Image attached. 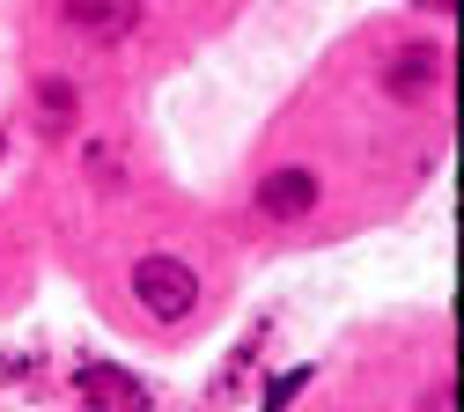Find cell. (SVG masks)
<instances>
[{"label": "cell", "instance_id": "obj_1", "mask_svg": "<svg viewBox=\"0 0 464 412\" xmlns=\"http://www.w3.org/2000/svg\"><path fill=\"white\" fill-rule=\"evenodd\" d=\"M133 294L155 324H185L192 302H199V273L169 251H148V258H133Z\"/></svg>", "mask_w": 464, "mask_h": 412}, {"label": "cell", "instance_id": "obj_2", "mask_svg": "<svg viewBox=\"0 0 464 412\" xmlns=\"http://www.w3.org/2000/svg\"><path fill=\"white\" fill-rule=\"evenodd\" d=\"M60 15H67V30H82L96 44H119L140 30V0H67Z\"/></svg>", "mask_w": 464, "mask_h": 412}, {"label": "cell", "instance_id": "obj_3", "mask_svg": "<svg viewBox=\"0 0 464 412\" xmlns=\"http://www.w3.org/2000/svg\"><path fill=\"white\" fill-rule=\"evenodd\" d=\"M383 89L398 96V103H420V96H435L442 89V52L435 44H405L391 67H383Z\"/></svg>", "mask_w": 464, "mask_h": 412}, {"label": "cell", "instance_id": "obj_4", "mask_svg": "<svg viewBox=\"0 0 464 412\" xmlns=\"http://www.w3.org/2000/svg\"><path fill=\"white\" fill-rule=\"evenodd\" d=\"M317 206V177L310 169H266L258 177V214L266 221H303Z\"/></svg>", "mask_w": 464, "mask_h": 412}, {"label": "cell", "instance_id": "obj_5", "mask_svg": "<svg viewBox=\"0 0 464 412\" xmlns=\"http://www.w3.org/2000/svg\"><path fill=\"white\" fill-rule=\"evenodd\" d=\"M37 118H44V126H67V118H74V89L67 81H37Z\"/></svg>", "mask_w": 464, "mask_h": 412}, {"label": "cell", "instance_id": "obj_6", "mask_svg": "<svg viewBox=\"0 0 464 412\" xmlns=\"http://www.w3.org/2000/svg\"><path fill=\"white\" fill-rule=\"evenodd\" d=\"M303 383H310V369H295V376H280V383H273V398H266V412H280V405H287V398H295Z\"/></svg>", "mask_w": 464, "mask_h": 412}, {"label": "cell", "instance_id": "obj_7", "mask_svg": "<svg viewBox=\"0 0 464 412\" xmlns=\"http://www.w3.org/2000/svg\"><path fill=\"white\" fill-rule=\"evenodd\" d=\"M420 8H450V0H420Z\"/></svg>", "mask_w": 464, "mask_h": 412}]
</instances>
